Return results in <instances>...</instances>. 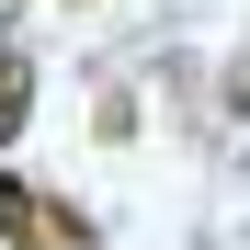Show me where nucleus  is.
Here are the masks:
<instances>
[{
	"label": "nucleus",
	"instance_id": "1",
	"mask_svg": "<svg viewBox=\"0 0 250 250\" xmlns=\"http://www.w3.org/2000/svg\"><path fill=\"white\" fill-rule=\"evenodd\" d=\"M0 239H12V250H91V216L46 205L34 182H0Z\"/></svg>",
	"mask_w": 250,
	"mask_h": 250
},
{
	"label": "nucleus",
	"instance_id": "2",
	"mask_svg": "<svg viewBox=\"0 0 250 250\" xmlns=\"http://www.w3.org/2000/svg\"><path fill=\"white\" fill-rule=\"evenodd\" d=\"M23 114H34V68H23V57H0V148L23 137Z\"/></svg>",
	"mask_w": 250,
	"mask_h": 250
}]
</instances>
